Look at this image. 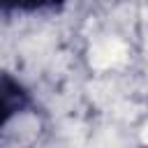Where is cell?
<instances>
[{"instance_id":"cell-1","label":"cell","mask_w":148,"mask_h":148,"mask_svg":"<svg viewBox=\"0 0 148 148\" xmlns=\"http://www.w3.org/2000/svg\"><path fill=\"white\" fill-rule=\"evenodd\" d=\"M141 139H143V143L148 146V123H146V127H143V132H141Z\"/></svg>"}]
</instances>
